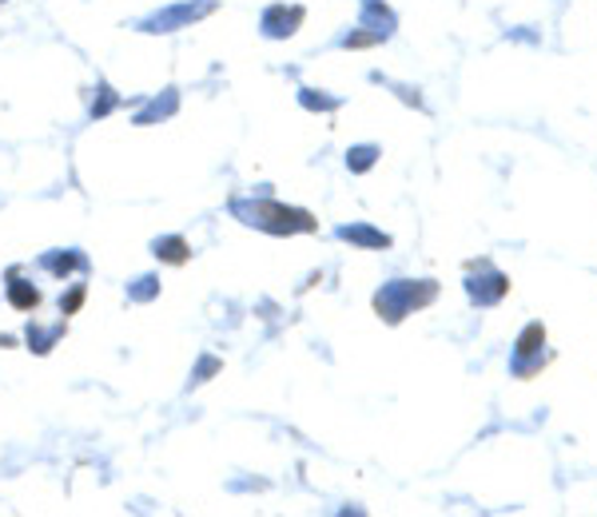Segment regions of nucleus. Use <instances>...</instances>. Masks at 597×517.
<instances>
[{"label": "nucleus", "instance_id": "f257e3e1", "mask_svg": "<svg viewBox=\"0 0 597 517\" xmlns=\"http://www.w3.org/2000/svg\"><path fill=\"white\" fill-rule=\"evenodd\" d=\"M231 215L243 219L248 228L271 231V235H298V231H315V219L303 208H283L275 199H231Z\"/></svg>", "mask_w": 597, "mask_h": 517}, {"label": "nucleus", "instance_id": "f03ea898", "mask_svg": "<svg viewBox=\"0 0 597 517\" xmlns=\"http://www.w3.org/2000/svg\"><path fill=\"white\" fill-rule=\"evenodd\" d=\"M434 298H438L434 278H390V283H383V287H378L375 310L387 318V323H402L410 310L430 307Z\"/></svg>", "mask_w": 597, "mask_h": 517}, {"label": "nucleus", "instance_id": "7ed1b4c3", "mask_svg": "<svg viewBox=\"0 0 597 517\" xmlns=\"http://www.w3.org/2000/svg\"><path fill=\"white\" fill-rule=\"evenodd\" d=\"M216 12V0H184V4H168V9L151 12V17L139 20V32H179L191 29L196 20L211 17Z\"/></svg>", "mask_w": 597, "mask_h": 517}, {"label": "nucleus", "instance_id": "20e7f679", "mask_svg": "<svg viewBox=\"0 0 597 517\" xmlns=\"http://www.w3.org/2000/svg\"><path fill=\"white\" fill-rule=\"evenodd\" d=\"M395 12L383 4V0H363V17H358V32H347V36L338 40V44H347V49H363V44H378V40H387L395 32Z\"/></svg>", "mask_w": 597, "mask_h": 517}, {"label": "nucleus", "instance_id": "39448f33", "mask_svg": "<svg viewBox=\"0 0 597 517\" xmlns=\"http://www.w3.org/2000/svg\"><path fill=\"white\" fill-rule=\"evenodd\" d=\"M542 362H546V327L542 323H526L514 350H510V374L530 378L534 370H542Z\"/></svg>", "mask_w": 597, "mask_h": 517}, {"label": "nucleus", "instance_id": "423d86ee", "mask_svg": "<svg viewBox=\"0 0 597 517\" xmlns=\"http://www.w3.org/2000/svg\"><path fill=\"white\" fill-rule=\"evenodd\" d=\"M510 291V278L494 263H474L467 275V295L474 307H498Z\"/></svg>", "mask_w": 597, "mask_h": 517}, {"label": "nucleus", "instance_id": "0eeeda50", "mask_svg": "<svg viewBox=\"0 0 597 517\" xmlns=\"http://www.w3.org/2000/svg\"><path fill=\"white\" fill-rule=\"evenodd\" d=\"M303 4H271L268 12H263V20H259V29H263V36L268 40H287L298 32V24H303Z\"/></svg>", "mask_w": 597, "mask_h": 517}, {"label": "nucleus", "instance_id": "6e6552de", "mask_svg": "<svg viewBox=\"0 0 597 517\" xmlns=\"http://www.w3.org/2000/svg\"><path fill=\"white\" fill-rule=\"evenodd\" d=\"M335 235L347 239V243H355V247H367V251H387V247H390V235H387V231L370 228V223H343V228H338Z\"/></svg>", "mask_w": 597, "mask_h": 517}, {"label": "nucleus", "instance_id": "1a4fd4ad", "mask_svg": "<svg viewBox=\"0 0 597 517\" xmlns=\"http://www.w3.org/2000/svg\"><path fill=\"white\" fill-rule=\"evenodd\" d=\"M176 108H179V92L168 88L164 96H156L151 104H144V108L136 112V124H139V128H148V124H159V119L176 116Z\"/></svg>", "mask_w": 597, "mask_h": 517}, {"label": "nucleus", "instance_id": "9d476101", "mask_svg": "<svg viewBox=\"0 0 597 517\" xmlns=\"http://www.w3.org/2000/svg\"><path fill=\"white\" fill-rule=\"evenodd\" d=\"M40 267L52 271V275L69 278L72 271H88V258L80 255V251H49V255L40 258Z\"/></svg>", "mask_w": 597, "mask_h": 517}, {"label": "nucleus", "instance_id": "9b49d317", "mask_svg": "<svg viewBox=\"0 0 597 517\" xmlns=\"http://www.w3.org/2000/svg\"><path fill=\"white\" fill-rule=\"evenodd\" d=\"M151 251H156V258H164V263H184V258L191 255L188 239H179V235L156 239V243H151Z\"/></svg>", "mask_w": 597, "mask_h": 517}, {"label": "nucleus", "instance_id": "f8f14e48", "mask_svg": "<svg viewBox=\"0 0 597 517\" xmlns=\"http://www.w3.org/2000/svg\"><path fill=\"white\" fill-rule=\"evenodd\" d=\"M9 303L17 310H36L40 291L32 287V283H24V278H12V283H9Z\"/></svg>", "mask_w": 597, "mask_h": 517}, {"label": "nucleus", "instance_id": "ddd939ff", "mask_svg": "<svg viewBox=\"0 0 597 517\" xmlns=\"http://www.w3.org/2000/svg\"><path fill=\"white\" fill-rule=\"evenodd\" d=\"M378 156H383V151H378L375 144H358V148H350V151H347V168L355 171V176H363V171L375 168Z\"/></svg>", "mask_w": 597, "mask_h": 517}, {"label": "nucleus", "instance_id": "4468645a", "mask_svg": "<svg viewBox=\"0 0 597 517\" xmlns=\"http://www.w3.org/2000/svg\"><path fill=\"white\" fill-rule=\"evenodd\" d=\"M64 335V323H56V327H36V323H32L29 327V347L36 350V355H49L52 347H56V338Z\"/></svg>", "mask_w": 597, "mask_h": 517}, {"label": "nucleus", "instance_id": "2eb2a0df", "mask_svg": "<svg viewBox=\"0 0 597 517\" xmlns=\"http://www.w3.org/2000/svg\"><path fill=\"white\" fill-rule=\"evenodd\" d=\"M298 104L307 112H335L343 99L338 96H323V92H315V88H298Z\"/></svg>", "mask_w": 597, "mask_h": 517}, {"label": "nucleus", "instance_id": "dca6fc26", "mask_svg": "<svg viewBox=\"0 0 597 517\" xmlns=\"http://www.w3.org/2000/svg\"><path fill=\"white\" fill-rule=\"evenodd\" d=\"M159 295V278L156 275H139L136 283L128 287V298L132 303H151Z\"/></svg>", "mask_w": 597, "mask_h": 517}, {"label": "nucleus", "instance_id": "f3484780", "mask_svg": "<svg viewBox=\"0 0 597 517\" xmlns=\"http://www.w3.org/2000/svg\"><path fill=\"white\" fill-rule=\"evenodd\" d=\"M100 96L96 99H92V119H100V116H108V112L112 108H116V104H119V96H116V92H112L108 88V84H100Z\"/></svg>", "mask_w": 597, "mask_h": 517}, {"label": "nucleus", "instance_id": "a211bd4d", "mask_svg": "<svg viewBox=\"0 0 597 517\" xmlns=\"http://www.w3.org/2000/svg\"><path fill=\"white\" fill-rule=\"evenodd\" d=\"M219 367H223V362H219L216 355H203L199 358V367L191 370V382H208L211 374H219Z\"/></svg>", "mask_w": 597, "mask_h": 517}, {"label": "nucleus", "instance_id": "6ab92c4d", "mask_svg": "<svg viewBox=\"0 0 597 517\" xmlns=\"http://www.w3.org/2000/svg\"><path fill=\"white\" fill-rule=\"evenodd\" d=\"M80 303H84V287H72L69 298H60V310H64V315H76Z\"/></svg>", "mask_w": 597, "mask_h": 517}]
</instances>
